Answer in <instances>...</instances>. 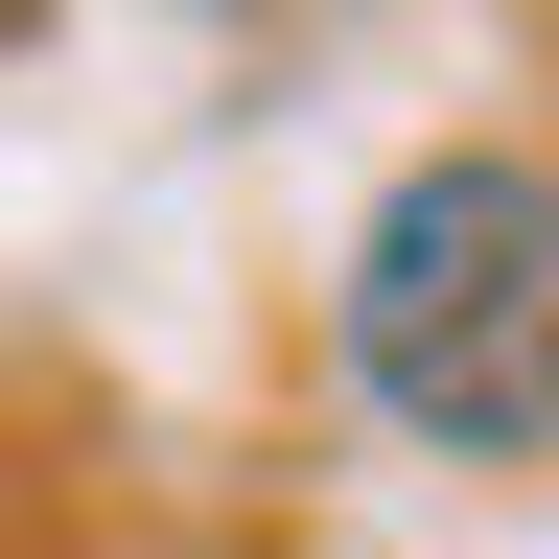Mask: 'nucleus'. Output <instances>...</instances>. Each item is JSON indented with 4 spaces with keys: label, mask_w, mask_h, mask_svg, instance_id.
Wrapping results in <instances>:
<instances>
[{
    "label": "nucleus",
    "mask_w": 559,
    "mask_h": 559,
    "mask_svg": "<svg viewBox=\"0 0 559 559\" xmlns=\"http://www.w3.org/2000/svg\"><path fill=\"white\" fill-rule=\"evenodd\" d=\"M349 373L443 466L559 443V140H419L373 187V234H349Z\"/></svg>",
    "instance_id": "f257e3e1"
}]
</instances>
